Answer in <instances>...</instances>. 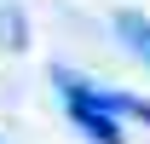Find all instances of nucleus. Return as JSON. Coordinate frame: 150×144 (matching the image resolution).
<instances>
[{
  "instance_id": "1",
  "label": "nucleus",
  "mask_w": 150,
  "mask_h": 144,
  "mask_svg": "<svg viewBox=\"0 0 150 144\" xmlns=\"http://www.w3.org/2000/svg\"><path fill=\"white\" fill-rule=\"evenodd\" d=\"M52 81H58V98H64V109H69V121L81 127L93 144H127V138H121V127H115V115H110L104 104H93L87 92L75 87L69 69H52Z\"/></svg>"
},
{
  "instance_id": "2",
  "label": "nucleus",
  "mask_w": 150,
  "mask_h": 144,
  "mask_svg": "<svg viewBox=\"0 0 150 144\" xmlns=\"http://www.w3.org/2000/svg\"><path fill=\"white\" fill-rule=\"evenodd\" d=\"M69 81L87 92L93 104H104L110 115H133V121H150V104H144V98H133V92H110V87H98V81H81L75 69H69Z\"/></svg>"
},
{
  "instance_id": "3",
  "label": "nucleus",
  "mask_w": 150,
  "mask_h": 144,
  "mask_svg": "<svg viewBox=\"0 0 150 144\" xmlns=\"http://www.w3.org/2000/svg\"><path fill=\"white\" fill-rule=\"evenodd\" d=\"M115 29H121V40L150 64V18H139V12H115Z\"/></svg>"
}]
</instances>
